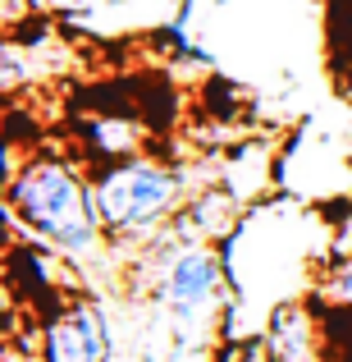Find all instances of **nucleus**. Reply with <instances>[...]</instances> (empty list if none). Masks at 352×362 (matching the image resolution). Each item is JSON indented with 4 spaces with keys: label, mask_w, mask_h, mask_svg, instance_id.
I'll return each mask as SVG.
<instances>
[{
    "label": "nucleus",
    "mask_w": 352,
    "mask_h": 362,
    "mask_svg": "<svg viewBox=\"0 0 352 362\" xmlns=\"http://www.w3.org/2000/svg\"><path fill=\"white\" fill-rule=\"evenodd\" d=\"M5 211L9 225L28 239L51 243L60 257H92L106 243L97 202H92V179L64 156H28L5 179Z\"/></svg>",
    "instance_id": "1"
},
{
    "label": "nucleus",
    "mask_w": 352,
    "mask_h": 362,
    "mask_svg": "<svg viewBox=\"0 0 352 362\" xmlns=\"http://www.w3.org/2000/svg\"><path fill=\"white\" fill-rule=\"evenodd\" d=\"M92 202H97L106 239L119 243H151L169 230L183 197V175L156 156H123L92 170Z\"/></svg>",
    "instance_id": "2"
},
{
    "label": "nucleus",
    "mask_w": 352,
    "mask_h": 362,
    "mask_svg": "<svg viewBox=\"0 0 352 362\" xmlns=\"http://www.w3.org/2000/svg\"><path fill=\"white\" fill-rule=\"evenodd\" d=\"M151 257V298L165 312L174 344H193V335L215 317L224 298V271L220 257L211 252V243H183L174 234H156L151 243H142Z\"/></svg>",
    "instance_id": "3"
},
{
    "label": "nucleus",
    "mask_w": 352,
    "mask_h": 362,
    "mask_svg": "<svg viewBox=\"0 0 352 362\" xmlns=\"http://www.w3.org/2000/svg\"><path fill=\"white\" fill-rule=\"evenodd\" d=\"M42 362H110V321L92 298H69L42 317Z\"/></svg>",
    "instance_id": "4"
},
{
    "label": "nucleus",
    "mask_w": 352,
    "mask_h": 362,
    "mask_svg": "<svg viewBox=\"0 0 352 362\" xmlns=\"http://www.w3.org/2000/svg\"><path fill=\"white\" fill-rule=\"evenodd\" d=\"M261 354H265V362H325L320 358L325 354L320 321L302 303H284L261 335Z\"/></svg>",
    "instance_id": "5"
},
{
    "label": "nucleus",
    "mask_w": 352,
    "mask_h": 362,
    "mask_svg": "<svg viewBox=\"0 0 352 362\" xmlns=\"http://www.w3.org/2000/svg\"><path fill=\"white\" fill-rule=\"evenodd\" d=\"M238 206L229 193H220V188H202V193H193L183 206H178V216L169 221V234L183 243H215L229 234Z\"/></svg>",
    "instance_id": "6"
},
{
    "label": "nucleus",
    "mask_w": 352,
    "mask_h": 362,
    "mask_svg": "<svg viewBox=\"0 0 352 362\" xmlns=\"http://www.w3.org/2000/svg\"><path fill=\"white\" fill-rule=\"evenodd\" d=\"M78 133H83V147H92V156H101V165L138 156V147H142V129L123 115H97V119L83 124Z\"/></svg>",
    "instance_id": "7"
},
{
    "label": "nucleus",
    "mask_w": 352,
    "mask_h": 362,
    "mask_svg": "<svg viewBox=\"0 0 352 362\" xmlns=\"http://www.w3.org/2000/svg\"><path fill=\"white\" fill-rule=\"evenodd\" d=\"M320 303H329V308H352V257H344V262L320 280Z\"/></svg>",
    "instance_id": "8"
},
{
    "label": "nucleus",
    "mask_w": 352,
    "mask_h": 362,
    "mask_svg": "<svg viewBox=\"0 0 352 362\" xmlns=\"http://www.w3.org/2000/svg\"><path fill=\"white\" fill-rule=\"evenodd\" d=\"M5 362H28V354L14 344V339H9V349H5Z\"/></svg>",
    "instance_id": "9"
},
{
    "label": "nucleus",
    "mask_w": 352,
    "mask_h": 362,
    "mask_svg": "<svg viewBox=\"0 0 352 362\" xmlns=\"http://www.w3.org/2000/svg\"><path fill=\"white\" fill-rule=\"evenodd\" d=\"M97 5H119V0H97Z\"/></svg>",
    "instance_id": "10"
},
{
    "label": "nucleus",
    "mask_w": 352,
    "mask_h": 362,
    "mask_svg": "<svg viewBox=\"0 0 352 362\" xmlns=\"http://www.w3.org/2000/svg\"><path fill=\"white\" fill-rule=\"evenodd\" d=\"M334 362H352V354H344V358H334Z\"/></svg>",
    "instance_id": "11"
},
{
    "label": "nucleus",
    "mask_w": 352,
    "mask_h": 362,
    "mask_svg": "<svg viewBox=\"0 0 352 362\" xmlns=\"http://www.w3.org/2000/svg\"><path fill=\"white\" fill-rule=\"evenodd\" d=\"M348 138H352V124H348Z\"/></svg>",
    "instance_id": "12"
}]
</instances>
